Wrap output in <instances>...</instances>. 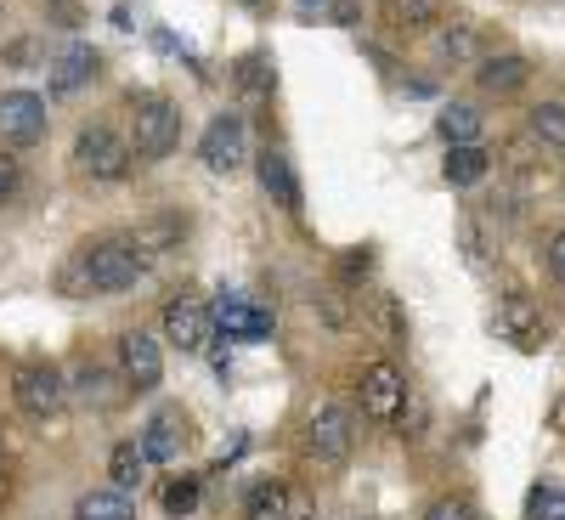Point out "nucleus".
<instances>
[{
  "label": "nucleus",
  "mask_w": 565,
  "mask_h": 520,
  "mask_svg": "<svg viewBox=\"0 0 565 520\" xmlns=\"http://www.w3.org/2000/svg\"><path fill=\"white\" fill-rule=\"evenodd\" d=\"M532 136L543 141V148L565 153V103H537L532 108Z\"/></svg>",
  "instance_id": "a878e982"
},
{
  "label": "nucleus",
  "mask_w": 565,
  "mask_h": 520,
  "mask_svg": "<svg viewBox=\"0 0 565 520\" xmlns=\"http://www.w3.org/2000/svg\"><path fill=\"white\" fill-rule=\"evenodd\" d=\"M244 447H249V436H244V431H232V442H221V453H215V464H232V458H238Z\"/></svg>",
  "instance_id": "72a5a7b5"
},
{
  "label": "nucleus",
  "mask_w": 565,
  "mask_h": 520,
  "mask_svg": "<svg viewBox=\"0 0 565 520\" xmlns=\"http://www.w3.org/2000/svg\"><path fill=\"white\" fill-rule=\"evenodd\" d=\"M18 181H23V165H18V153H0V204H7V199L18 193Z\"/></svg>",
  "instance_id": "2f4dec72"
},
{
  "label": "nucleus",
  "mask_w": 565,
  "mask_h": 520,
  "mask_svg": "<svg viewBox=\"0 0 565 520\" xmlns=\"http://www.w3.org/2000/svg\"><path fill=\"white\" fill-rule=\"evenodd\" d=\"M215 340V311L199 306V300H170L164 306V346H181V351H210Z\"/></svg>",
  "instance_id": "9d476101"
},
{
  "label": "nucleus",
  "mask_w": 565,
  "mask_h": 520,
  "mask_svg": "<svg viewBox=\"0 0 565 520\" xmlns=\"http://www.w3.org/2000/svg\"><path fill=\"white\" fill-rule=\"evenodd\" d=\"M373 272V250H345L340 255V283H362Z\"/></svg>",
  "instance_id": "7c9ffc66"
},
{
  "label": "nucleus",
  "mask_w": 565,
  "mask_h": 520,
  "mask_svg": "<svg viewBox=\"0 0 565 520\" xmlns=\"http://www.w3.org/2000/svg\"><path fill=\"white\" fill-rule=\"evenodd\" d=\"M119 373H125V391L153 396L164 385V346L153 335H141V328L119 335Z\"/></svg>",
  "instance_id": "0eeeda50"
},
{
  "label": "nucleus",
  "mask_w": 565,
  "mask_h": 520,
  "mask_svg": "<svg viewBox=\"0 0 565 520\" xmlns=\"http://www.w3.org/2000/svg\"><path fill=\"white\" fill-rule=\"evenodd\" d=\"M244 7H255V12H260V7H266V0H244Z\"/></svg>",
  "instance_id": "c9c22d12"
},
{
  "label": "nucleus",
  "mask_w": 565,
  "mask_h": 520,
  "mask_svg": "<svg viewBox=\"0 0 565 520\" xmlns=\"http://www.w3.org/2000/svg\"><path fill=\"white\" fill-rule=\"evenodd\" d=\"M181 141V108L170 97H130V148L136 159H164Z\"/></svg>",
  "instance_id": "20e7f679"
},
{
  "label": "nucleus",
  "mask_w": 565,
  "mask_h": 520,
  "mask_svg": "<svg viewBox=\"0 0 565 520\" xmlns=\"http://www.w3.org/2000/svg\"><path fill=\"white\" fill-rule=\"evenodd\" d=\"M526 520H565V487L559 481H537L526 492Z\"/></svg>",
  "instance_id": "bb28decb"
},
{
  "label": "nucleus",
  "mask_w": 565,
  "mask_h": 520,
  "mask_svg": "<svg viewBox=\"0 0 565 520\" xmlns=\"http://www.w3.org/2000/svg\"><path fill=\"white\" fill-rule=\"evenodd\" d=\"M548 272H554V283H565V226L548 238Z\"/></svg>",
  "instance_id": "473e14b6"
},
{
  "label": "nucleus",
  "mask_w": 565,
  "mask_h": 520,
  "mask_svg": "<svg viewBox=\"0 0 565 520\" xmlns=\"http://www.w3.org/2000/svg\"><path fill=\"white\" fill-rule=\"evenodd\" d=\"M441 18H447V0H385V23H391V34H430V29H441Z\"/></svg>",
  "instance_id": "f3484780"
},
{
  "label": "nucleus",
  "mask_w": 565,
  "mask_h": 520,
  "mask_svg": "<svg viewBox=\"0 0 565 520\" xmlns=\"http://www.w3.org/2000/svg\"><path fill=\"white\" fill-rule=\"evenodd\" d=\"M300 12H322V7H334V0H295Z\"/></svg>",
  "instance_id": "f704fd0d"
},
{
  "label": "nucleus",
  "mask_w": 565,
  "mask_h": 520,
  "mask_svg": "<svg viewBox=\"0 0 565 520\" xmlns=\"http://www.w3.org/2000/svg\"><path fill=\"white\" fill-rule=\"evenodd\" d=\"M526 79H532V68H526V57H514V52L476 63V85L487 91V97H514V91H526Z\"/></svg>",
  "instance_id": "a211bd4d"
},
{
  "label": "nucleus",
  "mask_w": 565,
  "mask_h": 520,
  "mask_svg": "<svg viewBox=\"0 0 565 520\" xmlns=\"http://www.w3.org/2000/svg\"><path fill=\"white\" fill-rule=\"evenodd\" d=\"M244 520H311V503L282 481H255L244 498Z\"/></svg>",
  "instance_id": "4468645a"
},
{
  "label": "nucleus",
  "mask_w": 565,
  "mask_h": 520,
  "mask_svg": "<svg viewBox=\"0 0 565 520\" xmlns=\"http://www.w3.org/2000/svg\"><path fill=\"white\" fill-rule=\"evenodd\" d=\"M210 311H215V328H221L226 340H266V335H271V317H266L260 306L238 300V295H221Z\"/></svg>",
  "instance_id": "2eb2a0df"
},
{
  "label": "nucleus",
  "mask_w": 565,
  "mask_h": 520,
  "mask_svg": "<svg viewBox=\"0 0 565 520\" xmlns=\"http://www.w3.org/2000/svg\"><path fill=\"white\" fill-rule=\"evenodd\" d=\"M12 402L23 418H57L68 407V373L52 362H18L12 368Z\"/></svg>",
  "instance_id": "7ed1b4c3"
},
{
  "label": "nucleus",
  "mask_w": 565,
  "mask_h": 520,
  "mask_svg": "<svg viewBox=\"0 0 565 520\" xmlns=\"http://www.w3.org/2000/svg\"><path fill=\"white\" fill-rule=\"evenodd\" d=\"M74 165L90 181H125L130 165H136V148H130V136H119L114 125H85L74 136Z\"/></svg>",
  "instance_id": "f03ea898"
},
{
  "label": "nucleus",
  "mask_w": 565,
  "mask_h": 520,
  "mask_svg": "<svg viewBox=\"0 0 565 520\" xmlns=\"http://www.w3.org/2000/svg\"><path fill=\"white\" fill-rule=\"evenodd\" d=\"M74 520H136V498L125 492V487H90V492H79V503H74Z\"/></svg>",
  "instance_id": "6ab92c4d"
},
{
  "label": "nucleus",
  "mask_w": 565,
  "mask_h": 520,
  "mask_svg": "<svg viewBox=\"0 0 565 520\" xmlns=\"http://www.w3.org/2000/svg\"><path fill=\"white\" fill-rule=\"evenodd\" d=\"M97 68H103V57L90 52L85 40L57 45V57L45 63V74H52V91H57V97H74V91H85L90 79H97Z\"/></svg>",
  "instance_id": "f8f14e48"
},
{
  "label": "nucleus",
  "mask_w": 565,
  "mask_h": 520,
  "mask_svg": "<svg viewBox=\"0 0 565 520\" xmlns=\"http://www.w3.org/2000/svg\"><path fill=\"white\" fill-rule=\"evenodd\" d=\"M436 130H441L447 148H458V141H476V136H481V108H469V103H447V108H441V119H436Z\"/></svg>",
  "instance_id": "393cba45"
},
{
  "label": "nucleus",
  "mask_w": 565,
  "mask_h": 520,
  "mask_svg": "<svg viewBox=\"0 0 565 520\" xmlns=\"http://www.w3.org/2000/svg\"><path fill=\"white\" fill-rule=\"evenodd\" d=\"M232 85H238L244 97H271V91H277V68H271V57H266V52L238 57V68H232Z\"/></svg>",
  "instance_id": "b1692460"
},
{
  "label": "nucleus",
  "mask_w": 565,
  "mask_h": 520,
  "mask_svg": "<svg viewBox=\"0 0 565 520\" xmlns=\"http://www.w3.org/2000/svg\"><path fill=\"white\" fill-rule=\"evenodd\" d=\"M164 509L181 520L199 509V476H181V481H164Z\"/></svg>",
  "instance_id": "c85d7f7f"
},
{
  "label": "nucleus",
  "mask_w": 565,
  "mask_h": 520,
  "mask_svg": "<svg viewBox=\"0 0 565 520\" xmlns=\"http://www.w3.org/2000/svg\"><path fill=\"white\" fill-rule=\"evenodd\" d=\"M356 391H362V413L380 418V424H396L402 407H407V380H402L396 362H367Z\"/></svg>",
  "instance_id": "6e6552de"
},
{
  "label": "nucleus",
  "mask_w": 565,
  "mask_h": 520,
  "mask_svg": "<svg viewBox=\"0 0 565 520\" xmlns=\"http://www.w3.org/2000/svg\"><path fill=\"white\" fill-rule=\"evenodd\" d=\"M181 442H186V436H181V413H170V407L141 424V447H148L153 464H175V458H181Z\"/></svg>",
  "instance_id": "aec40b11"
},
{
  "label": "nucleus",
  "mask_w": 565,
  "mask_h": 520,
  "mask_svg": "<svg viewBox=\"0 0 565 520\" xmlns=\"http://www.w3.org/2000/svg\"><path fill=\"white\" fill-rule=\"evenodd\" d=\"M255 176H260V193L277 204V210H300L306 193H300V176H295V159L282 153V148H266L255 159Z\"/></svg>",
  "instance_id": "ddd939ff"
},
{
  "label": "nucleus",
  "mask_w": 565,
  "mask_h": 520,
  "mask_svg": "<svg viewBox=\"0 0 565 520\" xmlns=\"http://www.w3.org/2000/svg\"><path fill=\"white\" fill-rule=\"evenodd\" d=\"M148 250L136 238H108V244H90V250H74L57 272V289L74 295V300H90V295H125L136 289V277L148 272Z\"/></svg>",
  "instance_id": "f257e3e1"
},
{
  "label": "nucleus",
  "mask_w": 565,
  "mask_h": 520,
  "mask_svg": "<svg viewBox=\"0 0 565 520\" xmlns=\"http://www.w3.org/2000/svg\"><path fill=\"white\" fill-rule=\"evenodd\" d=\"M0 469H7V453H0Z\"/></svg>",
  "instance_id": "e433bc0d"
},
{
  "label": "nucleus",
  "mask_w": 565,
  "mask_h": 520,
  "mask_svg": "<svg viewBox=\"0 0 565 520\" xmlns=\"http://www.w3.org/2000/svg\"><path fill=\"white\" fill-rule=\"evenodd\" d=\"M351 447H356V418H351V407L317 402L311 418H306V453H311L322 469H334V464L351 458Z\"/></svg>",
  "instance_id": "39448f33"
},
{
  "label": "nucleus",
  "mask_w": 565,
  "mask_h": 520,
  "mask_svg": "<svg viewBox=\"0 0 565 520\" xmlns=\"http://www.w3.org/2000/svg\"><path fill=\"white\" fill-rule=\"evenodd\" d=\"M68 402H79L90 413H108V407H119V380L108 368H97V362H79L68 373Z\"/></svg>",
  "instance_id": "dca6fc26"
},
{
  "label": "nucleus",
  "mask_w": 565,
  "mask_h": 520,
  "mask_svg": "<svg viewBox=\"0 0 565 520\" xmlns=\"http://www.w3.org/2000/svg\"><path fill=\"white\" fill-rule=\"evenodd\" d=\"M148 469H153V458H148V447H141V436L136 442H119L108 453V481L125 487V492H136L141 481H148Z\"/></svg>",
  "instance_id": "412c9836"
},
{
  "label": "nucleus",
  "mask_w": 565,
  "mask_h": 520,
  "mask_svg": "<svg viewBox=\"0 0 565 520\" xmlns=\"http://www.w3.org/2000/svg\"><path fill=\"white\" fill-rule=\"evenodd\" d=\"M487 170H492V159H487L481 141H458V148H447V165H441L447 187H476Z\"/></svg>",
  "instance_id": "4be33fe9"
},
{
  "label": "nucleus",
  "mask_w": 565,
  "mask_h": 520,
  "mask_svg": "<svg viewBox=\"0 0 565 520\" xmlns=\"http://www.w3.org/2000/svg\"><path fill=\"white\" fill-rule=\"evenodd\" d=\"M181 232H186V221H181V215H159V221H148V226L136 232V244L148 250V255H159V250H170V244L181 238Z\"/></svg>",
  "instance_id": "cd10ccee"
},
{
  "label": "nucleus",
  "mask_w": 565,
  "mask_h": 520,
  "mask_svg": "<svg viewBox=\"0 0 565 520\" xmlns=\"http://www.w3.org/2000/svg\"><path fill=\"white\" fill-rule=\"evenodd\" d=\"M476 57H481V34H476V23H452V29L436 34V63L463 68V63H476Z\"/></svg>",
  "instance_id": "5701e85b"
},
{
  "label": "nucleus",
  "mask_w": 565,
  "mask_h": 520,
  "mask_svg": "<svg viewBox=\"0 0 565 520\" xmlns=\"http://www.w3.org/2000/svg\"><path fill=\"white\" fill-rule=\"evenodd\" d=\"M492 328H498L514 351H537V346H543V311H537L526 295H503Z\"/></svg>",
  "instance_id": "9b49d317"
},
{
  "label": "nucleus",
  "mask_w": 565,
  "mask_h": 520,
  "mask_svg": "<svg viewBox=\"0 0 565 520\" xmlns=\"http://www.w3.org/2000/svg\"><path fill=\"white\" fill-rule=\"evenodd\" d=\"M199 159H204V170H215V176L244 170V165H249V125H244V114H215V119L204 125V136H199Z\"/></svg>",
  "instance_id": "423d86ee"
},
{
  "label": "nucleus",
  "mask_w": 565,
  "mask_h": 520,
  "mask_svg": "<svg viewBox=\"0 0 565 520\" xmlns=\"http://www.w3.org/2000/svg\"><path fill=\"white\" fill-rule=\"evenodd\" d=\"M45 136V97L34 91H0V141L7 148H34Z\"/></svg>",
  "instance_id": "1a4fd4ad"
},
{
  "label": "nucleus",
  "mask_w": 565,
  "mask_h": 520,
  "mask_svg": "<svg viewBox=\"0 0 565 520\" xmlns=\"http://www.w3.org/2000/svg\"><path fill=\"white\" fill-rule=\"evenodd\" d=\"M424 520H481V514H476V503H469V498H436Z\"/></svg>",
  "instance_id": "c756f323"
}]
</instances>
